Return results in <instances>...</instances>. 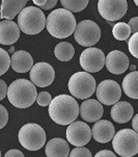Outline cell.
Returning <instances> with one entry per match:
<instances>
[{
	"instance_id": "obj_1",
	"label": "cell",
	"mask_w": 138,
	"mask_h": 157,
	"mask_svg": "<svg viewBox=\"0 0 138 157\" xmlns=\"http://www.w3.org/2000/svg\"><path fill=\"white\" fill-rule=\"evenodd\" d=\"M49 116L58 125H70L78 118L80 107L75 98L69 95H59L52 99L49 105Z\"/></svg>"
},
{
	"instance_id": "obj_17",
	"label": "cell",
	"mask_w": 138,
	"mask_h": 157,
	"mask_svg": "<svg viewBox=\"0 0 138 157\" xmlns=\"http://www.w3.org/2000/svg\"><path fill=\"white\" fill-rule=\"evenodd\" d=\"M20 27L12 20L0 22V43L2 45H13L20 38Z\"/></svg>"
},
{
	"instance_id": "obj_14",
	"label": "cell",
	"mask_w": 138,
	"mask_h": 157,
	"mask_svg": "<svg viewBox=\"0 0 138 157\" xmlns=\"http://www.w3.org/2000/svg\"><path fill=\"white\" fill-rule=\"evenodd\" d=\"M106 68L112 74L119 75L125 73L129 68V58L124 52L113 50L106 56Z\"/></svg>"
},
{
	"instance_id": "obj_9",
	"label": "cell",
	"mask_w": 138,
	"mask_h": 157,
	"mask_svg": "<svg viewBox=\"0 0 138 157\" xmlns=\"http://www.w3.org/2000/svg\"><path fill=\"white\" fill-rule=\"evenodd\" d=\"M128 10L127 0H98V12L105 20L113 22L124 17Z\"/></svg>"
},
{
	"instance_id": "obj_8",
	"label": "cell",
	"mask_w": 138,
	"mask_h": 157,
	"mask_svg": "<svg viewBox=\"0 0 138 157\" xmlns=\"http://www.w3.org/2000/svg\"><path fill=\"white\" fill-rule=\"evenodd\" d=\"M101 29L97 23L91 20H83L77 24L74 31V39L83 47H91L100 41Z\"/></svg>"
},
{
	"instance_id": "obj_38",
	"label": "cell",
	"mask_w": 138,
	"mask_h": 157,
	"mask_svg": "<svg viewBox=\"0 0 138 157\" xmlns=\"http://www.w3.org/2000/svg\"><path fill=\"white\" fill-rule=\"evenodd\" d=\"M130 69H131V71H135V69H136V66H135V65L130 66Z\"/></svg>"
},
{
	"instance_id": "obj_3",
	"label": "cell",
	"mask_w": 138,
	"mask_h": 157,
	"mask_svg": "<svg viewBox=\"0 0 138 157\" xmlns=\"http://www.w3.org/2000/svg\"><path fill=\"white\" fill-rule=\"evenodd\" d=\"M7 98L10 104L14 105L15 107H30L38 98L35 84L27 79H17L9 84Z\"/></svg>"
},
{
	"instance_id": "obj_10",
	"label": "cell",
	"mask_w": 138,
	"mask_h": 157,
	"mask_svg": "<svg viewBox=\"0 0 138 157\" xmlns=\"http://www.w3.org/2000/svg\"><path fill=\"white\" fill-rule=\"evenodd\" d=\"M79 60L84 71L89 73H97L105 66L106 57L104 52L99 48L88 47L81 53Z\"/></svg>"
},
{
	"instance_id": "obj_29",
	"label": "cell",
	"mask_w": 138,
	"mask_h": 157,
	"mask_svg": "<svg viewBox=\"0 0 138 157\" xmlns=\"http://www.w3.org/2000/svg\"><path fill=\"white\" fill-rule=\"evenodd\" d=\"M52 101V98H51V95L49 94L48 92H41L38 95V98H36V102L39 106H48L50 105Z\"/></svg>"
},
{
	"instance_id": "obj_31",
	"label": "cell",
	"mask_w": 138,
	"mask_h": 157,
	"mask_svg": "<svg viewBox=\"0 0 138 157\" xmlns=\"http://www.w3.org/2000/svg\"><path fill=\"white\" fill-rule=\"evenodd\" d=\"M129 26L131 28V31L133 33H138V17H134L132 18L131 20L129 21Z\"/></svg>"
},
{
	"instance_id": "obj_11",
	"label": "cell",
	"mask_w": 138,
	"mask_h": 157,
	"mask_svg": "<svg viewBox=\"0 0 138 157\" xmlns=\"http://www.w3.org/2000/svg\"><path fill=\"white\" fill-rule=\"evenodd\" d=\"M65 135L70 144L76 147H81L89 143L92 136V132L91 127L86 123L82 121H76L68 126Z\"/></svg>"
},
{
	"instance_id": "obj_13",
	"label": "cell",
	"mask_w": 138,
	"mask_h": 157,
	"mask_svg": "<svg viewBox=\"0 0 138 157\" xmlns=\"http://www.w3.org/2000/svg\"><path fill=\"white\" fill-rule=\"evenodd\" d=\"M29 77L36 86L46 87L54 81L55 71L50 63H38L31 68Z\"/></svg>"
},
{
	"instance_id": "obj_39",
	"label": "cell",
	"mask_w": 138,
	"mask_h": 157,
	"mask_svg": "<svg viewBox=\"0 0 138 157\" xmlns=\"http://www.w3.org/2000/svg\"><path fill=\"white\" fill-rule=\"evenodd\" d=\"M14 51H15V48H14V47H10V49H9V53H15Z\"/></svg>"
},
{
	"instance_id": "obj_26",
	"label": "cell",
	"mask_w": 138,
	"mask_h": 157,
	"mask_svg": "<svg viewBox=\"0 0 138 157\" xmlns=\"http://www.w3.org/2000/svg\"><path fill=\"white\" fill-rule=\"evenodd\" d=\"M0 56H1V68H0V75L3 74L9 70V66L12 65V58L9 57V52L4 49H0Z\"/></svg>"
},
{
	"instance_id": "obj_15",
	"label": "cell",
	"mask_w": 138,
	"mask_h": 157,
	"mask_svg": "<svg viewBox=\"0 0 138 157\" xmlns=\"http://www.w3.org/2000/svg\"><path fill=\"white\" fill-rule=\"evenodd\" d=\"M104 108L102 103L95 99H87L80 105V116L86 122H97L102 118Z\"/></svg>"
},
{
	"instance_id": "obj_35",
	"label": "cell",
	"mask_w": 138,
	"mask_h": 157,
	"mask_svg": "<svg viewBox=\"0 0 138 157\" xmlns=\"http://www.w3.org/2000/svg\"><path fill=\"white\" fill-rule=\"evenodd\" d=\"M95 156L97 157H108V156L114 157L115 154L113 152H111V151H109V150H102V151H100V152H98L97 154H95Z\"/></svg>"
},
{
	"instance_id": "obj_21",
	"label": "cell",
	"mask_w": 138,
	"mask_h": 157,
	"mask_svg": "<svg viewBox=\"0 0 138 157\" xmlns=\"http://www.w3.org/2000/svg\"><path fill=\"white\" fill-rule=\"evenodd\" d=\"M28 1L29 0H2L1 18L13 20L22 12V10L25 9V5Z\"/></svg>"
},
{
	"instance_id": "obj_32",
	"label": "cell",
	"mask_w": 138,
	"mask_h": 157,
	"mask_svg": "<svg viewBox=\"0 0 138 157\" xmlns=\"http://www.w3.org/2000/svg\"><path fill=\"white\" fill-rule=\"evenodd\" d=\"M0 86H1V93H0V100H3L5 98V96H7V90H9V87H7L6 83L4 82V80H0Z\"/></svg>"
},
{
	"instance_id": "obj_24",
	"label": "cell",
	"mask_w": 138,
	"mask_h": 157,
	"mask_svg": "<svg viewBox=\"0 0 138 157\" xmlns=\"http://www.w3.org/2000/svg\"><path fill=\"white\" fill-rule=\"evenodd\" d=\"M131 33L132 31L129 24H126L125 22H118L115 25H113L112 34L118 41H126V40L130 39Z\"/></svg>"
},
{
	"instance_id": "obj_27",
	"label": "cell",
	"mask_w": 138,
	"mask_h": 157,
	"mask_svg": "<svg viewBox=\"0 0 138 157\" xmlns=\"http://www.w3.org/2000/svg\"><path fill=\"white\" fill-rule=\"evenodd\" d=\"M129 51L134 57L138 58V33H133V36H130L128 42Z\"/></svg>"
},
{
	"instance_id": "obj_12",
	"label": "cell",
	"mask_w": 138,
	"mask_h": 157,
	"mask_svg": "<svg viewBox=\"0 0 138 157\" xmlns=\"http://www.w3.org/2000/svg\"><path fill=\"white\" fill-rule=\"evenodd\" d=\"M95 95L102 104L113 105L121 99V89L116 81L107 79L100 82L95 90Z\"/></svg>"
},
{
	"instance_id": "obj_6",
	"label": "cell",
	"mask_w": 138,
	"mask_h": 157,
	"mask_svg": "<svg viewBox=\"0 0 138 157\" xmlns=\"http://www.w3.org/2000/svg\"><path fill=\"white\" fill-rule=\"evenodd\" d=\"M113 150L121 157H132L138 153V132L133 129H121L112 138Z\"/></svg>"
},
{
	"instance_id": "obj_5",
	"label": "cell",
	"mask_w": 138,
	"mask_h": 157,
	"mask_svg": "<svg viewBox=\"0 0 138 157\" xmlns=\"http://www.w3.org/2000/svg\"><path fill=\"white\" fill-rule=\"evenodd\" d=\"M69 90L73 97L77 99H88L95 94V79L89 72H77L71 76L68 84Z\"/></svg>"
},
{
	"instance_id": "obj_23",
	"label": "cell",
	"mask_w": 138,
	"mask_h": 157,
	"mask_svg": "<svg viewBox=\"0 0 138 157\" xmlns=\"http://www.w3.org/2000/svg\"><path fill=\"white\" fill-rule=\"evenodd\" d=\"M54 54L60 62H69L75 54V49L72 44L68 43V42H62L55 46Z\"/></svg>"
},
{
	"instance_id": "obj_33",
	"label": "cell",
	"mask_w": 138,
	"mask_h": 157,
	"mask_svg": "<svg viewBox=\"0 0 138 157\" xmlns=\"http://www.w3.org/2000/svg\"><path fill=\"white\" fill-rule=\"evenodd\" d=\"M5 157H23L24 154L21 152L20 150H17V149H13V150H9V152L5 153Z\"/></svg>"
},
{
	"instance_id": "obj_34",
	"label": "cell",
	"mask_w": 138,
	"mask_h": 157,
	"mask_svg": "<svg viewBox=\"0 0 138 157\" xmlns=\"http://www.w3.org/2000/svg\"><path fill=\"white\" fill-rule=\"evenodd\" d=\"M57 0H47L46 4L41 7V10H52L56 5Z\"/></svg>"
},
{
	"instance_id": "obj_4",
	"label": "cell",
	"mask_w": 138,
	"mask_h": 157,
	"mask_svg": "<svg viewBox=\"0 0 138 157\" xmlns=\"http://www.w3.org/2000/svg\"><path fill=\"white\" fill-rule=\"evenodd\" d=\"M46 17L41 9L27 6L18 15V25L25 34L34 36L46 27Z\"/></svg>"
},
{
	"instance_id": "obj_20",
	"label": "cell",
	"mask_w": 138,
	"mask_h": 157,
	"mask_svg": "<svg viewBox=\"0 0 138 157\" xmlns=\"http://www.w3.org/2000/svg\"><path fill=\"white\" fill-rule=\"evenodd\" d=\"M45 152L48 157H67L70 155V147L67 140L55 137L46 144Z\"/></svg>"
},
{
	"instance_id": "obj_25",
	"label": "cell",
	"mask_w": 138,
	"mask_h": 157,
	"mask_svg": "<svg viewBox=\"0 0 138 157\" xmlns=\"http://www.w3.org/2000/svg\"><path fill=\"white\" fill-rule=\"evenodd\" d=\"M89 0H60L63 9L72 13H79L83 10L88 4Z\"/></svg>"
},
{
	"instance_id": "obj_18",
	"label": "cell",
	"mask_w": 138,
	"mask_h": 157,
	"mask_svg": "<svg viewBox=\"0 0 138 157\" xmlns=\"http://www.w3.org/2000/svg\"><path fill=\"white\" fill-rule=\"evenodd\" d=\"M133 106L126 101L116 102L115 104H113V107L111 108L110 111L111 118L113 119V121L119 124L127 123L131 119H133Z\"/></svg>"
},
{
	"instance_id": "obj_40",
	"label": "cell",
	"mask_w": 138,
	"mask_h": 157,
	"mask_svg": "<svg viewBox=\"0 0 138 157\" xmlns=\"http://www.w3.org/2000/svg\"><path fill=\"white\" fill-rule=\"evenodd\" d=\"M133 1H134V3L138 6V0H133Z\"/></svg>"
},
{
	"instance_id": "obj_16",
	"label": "cell",
	"mask_w": 138,
	"mask_h": 157,
	"mask_svg": "<svg viewBox=\"0 0 138 157\" xmlns=\"http://www.w3.org/2000/svg\"><path fill=\"white\" fill-rule=\"evenodd\" d=\"M92 137L100 144H107L113 138L115 129L112 123L107 120H99L91 128Z\"/></svg>"
},
{
	"instance_id": "obj_28",
	"label": "cell",
	"mask_w": 138,
	"mask_h": 157,
	"mask_svg": "<svg viewBox=\"0 0 138 157\" xmlns=\"http://www.w3.org/2000/svg\"><path fill=\"white\" fill-rule=\"evenodd\" d=\"M70 156L72 157H91V152L84 146L77 147L70 152Z\"/></svg>"
},
{
	"instance_id": "obj_36",
	"label": "cell",
	"mask_w": 138,
	"mask_h": 157,
	"mask_svg": "<svg viewBox=\"0 0 138 157\" xmlns=\"http://www.w3.org/2000/svg\"><path fill=\"white\" fill-rule=\"evenodd\" d=\"M132 126H133V129L136 132H138V113L133 118V121H132Z\"/></svg>"
},
{
	"instance_id": "obj_37",
	"label": "cell",
	"mask_w": 138,
	"mask_h": 157,
	"mask_svg": "<svg viewBox=\"0 0 138 157\" xmlns=\"http://www.w3.org/2000/svg\"><path fill=\"white\" fill-rule=\"evenodd\" d=\"M32 1H33V3L35 4V5H38V6L42 7L43 5L46 4L47 0H32Z\"/></svg>"
},
{
	"instance_id": "obj_2",
	"label": "cell",
	"mask_w": 138,
	"mask_h": 157,
	"mask_svg": "<svg viewBox=\"0 0 138 157\" xmlns=\"http://www.w3.org/2000/svg\"><path fill=\"white\" fill-rule=\"evenodd\" d=\"M77 23L73 13L65 9L54 10L49 14L46 21V28L52 36L65 39L74 34Z\"/></svg>"
},
{
	"instance_id": "obj_7",
	"label": "cell",
	"mask_w": 138,
	"mask_h": 157,
	"mask_svg": "<svg viewBox=\"0 0 138 157\" xmlns=\"http://www.w3.org/2000/svg\"><path fill=\"white\" fill-rule=\"evenodd\" d=\"M18 138L21 146L26 150L38 151L46 143V132L39 125L29 123L21 127Z\"/></svg>"
},
{
	"instance_id": "obj_19",
	"label": "cell",
	"mask_w": 138,
	"mask_h": 157,
	"mask_svg": "<svg viewBox=\"0 0 138 157\" xmlns=\"http://www.w3.org/2000/svg\"><path fill=\"white\" fill-rule=\"evenodd\" d=\"M33 67V58L27 51L19 50L13 53L12 56V68L18 73H26L30 71Z\"/></svg>"
},
{
	"instance_id": "obj_30",
	"label": "cell",
	"mask_w": 138,
	"mask_h": 157,
	"mask_svg": "<svg viewBox=\"0 0 138 157\" xmlns=\"http://www.w3.org/2000/svg\"><path fill=\"white\" fill-rule=\"evenodd\" d=\"M0 111H1V124H0V128H3L6 126V123L9 121V113H7L6 108L3 105L0 106Z\"/></svg>"
},
{
	"instance_id": "obj_22",
	"label": "cell",
	"mask_w": 138,
	"mask_h": 157,
	"mask_svg": "<svg viewBox=\"0 0 138 157\" xmlns=\"http://www.w3.org/2000/svg\"><path fill=\"white\" fill-rule=\"evenodd\" d=\"M125 94L132 99H138V71H132L123 80Z\"/></svg>"
}]
</instances>
